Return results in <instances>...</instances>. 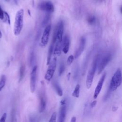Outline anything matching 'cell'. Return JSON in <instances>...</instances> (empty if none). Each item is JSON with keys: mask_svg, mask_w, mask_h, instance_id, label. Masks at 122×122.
Returning a JSON list of instances; mask_svg holds the SVG:
<instances>
[{"mask_svg": "<svg viewBox=\"0 0 122 122\" xmlns=\"http://www.w3.org/2000/svg\"><path fill=\"white\" fill-rule=\"evenodd\" d=\"M24 19V10H19L16 14L13 26V33L15 36L19 35L23 28Z\"/></svg>", "mask_w": 122, "mask_h": 122, "instance_id": "cell-1", "label": "cell"}, {"mask_svg": "<svg viewBox=\"0 0 122 122\" xmlns=\"http://www.w3.org/2000/svg\"><path fill=\"white\" fill-rule=\"evenodd\" d=\"M99 60V55H97L96 56V57L94 59L92 63V65L91 66V67L90 68L88 71L87 78H86V87L88 89H90L92 85L95 71L98 66Z\"/></svg>", "mask_w": 122, "mask_h": 122, "instance_id": "cell-2", "label": "cell"}, {"mask_svg": "<svg viewBox=\"0 0 122 122\" xmlns=\"http://www.w3.org/2000/svg\"><path fill=\"white\" fill-rule=\"evenodd\" d=\"M122 73L121 70L118 68L113 74L109 85V91L113 92L116 90L121 85L122 83Z\"/></svg>", "mask_w": 122, "mask_h": 122, "instance_id": "cell-3", "label": "cell"}, {"mask_svg": "<svg viewBox=\"0 0 122 122\" xmlns=\"http://www.w3.org/2000/svg\"><path fill=\"white\" fill-rule=\"evenodd\" d=\"M47 71L44 76V79L48 81H50L53 77V74L55 71L57 65V58L54 57L50 61Z\"/></svg>", "mask_w": 122, "mask_h": 122, "instance_id": "cell-4", "label": "cell"}, {"mask_svg": "<svg viewBox=\"0 0 122 122\" xmlns=\"http://www.w3.org/2000/svg\"><path fill=\"white\" fill-rule=\"evenodd\" d=\"M111 59V54L108 53L105 55L98 64V74H100L106 67Z\"/></svg>", "mask_w": 122, "mask_h": 122, "instance_id": "cell-5", "label": "cell"}, {"mask_svg": "<svg viewBox=\"0 0 122 122\" xmlns=\"http://www.w3.org/2000/svg\"><path fill=\"white\" fill-rule=\"evenodd\" d=\"M51 30V25L49 24L46 26L45 28L42 36L41 39L40 45L41 47H45L48 43L50 33Z\"/></svg>", "mask_w": 122, "mask_h": 122, "instance_id": "cell-6", "label": "cell"}, {"mask_svg": "<svg viewBox=\"0 0 122 122\" xmlns=\"http://www.w3.org/2000/svg\"><path fill=\"white\" fill-rule=\"evenodd\" d=\"M38 7L41 10L46 11L48 13H52L54 10L53 4L49 0H45L39 3Z\"/></svg>", "mask_w": 122, "mask_h": 122, "instance_id": "cell-7", "label": "cell"}, {"mask_svg": "<svg viewBox=\"0 0 122 122\" xmlns=\"http://www.w3.org/2000/svg\"><path fill=\"white\" fill-rule=\"evenodd\" d=\"M67 112V104L66 100H62L61 102V106L59 112L58 122H64Z\"/></svg>", "mask_w": 122, "mask_h": 122, "instance_id": "cell-8", "label": "cell"}, {"mask_svg": "<svg viewBox=\"0 0 122 122\" xmlns=\"http://www.w3.org/2000/svg\"><path fill=\"white\" fill-rule=\"evenodd\" d=\"M39 112L41 113L44 112L46 106V96L44 90H41L39 93Z\"/></svg>", "mask_w": 122, "mask_h": 122, "instance_id": "cell-9", "label": "cell"}, {"mask_svg": "<svg viewBox=\"0 0 122 122\" xmlns=\"http://www.w3.org/2000/svg\"><path fill=\"white\" fill-rule=\"evenodd\" d=\"M37 66L35 65L33 67L31 74H30V87L31 92H34L36 85L37 81Z\"/></svg>", "mask_w": 122, "mask_h": 122, "instance_id": "cell-10", "label": "cell"}, {"mask_svg": "<svg viewBox=\"0 0 122 122\" xmlns=\"http://www.w3.org/2000/svg\"><path fill=\"white\" fill-rule=\"evenodd\" d=\"M105 77H106V73H104L102 75L101 77L100 78L99 81H98L97 85V86H96V87L95 89L94 92V93H93V99H95V100L97 98V97L98 96L99 94L100 93V92L102 90V85L103 84Z\"/></svg>", "mask_w": 122, "mask_h": 122, "instance_id": "cell-11", "label": "cell"}, {"mask_svg": "<svg viewBox=\"0 0 122 122\" xmlns=\"http://www.w3.org/2000/svg\"><path fill=\"white\" fill-rule=\"evenodd\" d=\"M86 44V39L84 37H81L80 40V42L77 49L76 50L74 57L75 59L78 58L82 53Z\"/></svg>", "mask_w": 122, "mask_h": 122, "instance_id": "cell-12", "label": "cell"}, {"mask_svg": "<svg viewBox=\"0 0 122 122\" xmlns=\"http://www.w3.org/2000/svg\"><path fill=\"white\" fill-rule=\"evenodd\" d=\"M57 26V41H62L64 31V23L62 20H60Z\"/></svg>", "mask_w": 122, "mask_h": 122, "instance_id": "cell-13", "label": "cell"}, {"mask_svg": "<svg viewBox=\"0 0 122 122\" xmlns=\"http://www.w3.org/2000/svg\"><path fill=\"white\" fill-rule=\"evenodd\" d=\"M62 41V50L64 53L67 54L69 50V46H70V38L69 37L66 35L63 40Z\"/></svg>", "mask_w": 122, "mask_h": 122, "instance_id": "cell-14", "label": "cell"}, {"mask_svg": "<svg viewBox=\"0 0 122 122\" xmlns=\"http://www.w3.org/2000/svg\"><path fill=\"white\" fill-rule=\"evenodd\" d=\"M57 41V42L55 45V47L54 49L53 54L54 55L60 56L61 53V51L62 49V41Z\"/></svg>", "mask_w": 122, "mask_h": 122, "instance_id": "cell-15", "label": "cell"}, {"mask_svg": "<svg viewBox=\"0 0 122 122\" xmlns=\"http://www.w3.org/2000/svg\"><path fill=\"white\" fill-rule=\"evenodd\" d=\"M54 50V44L53 43H51L50 46H49V48L48 50V56H47V64L49 65V64L50 62V61H51V58L53 54Z\"/></svg>", "mask_w": 122, "mask_h": 122, "instance_id": "cell-16", "label": "cell"}, {"mask_svg": "<svg viewBox=\"0 0 122 122\" xmlns=\"http://www.w3.org/2000/svg\"><path fill=\"white\" fill-rule=\"evenodd\" d=\"M53 87H54L55 91L59 95V96H62L63 91H62V88L60 86V85L56 81H54L53 83Z\"/></svg>", "mask_w": 122, "mask_h": 122, "instance_id": "cell-17", "label": "cell"}, {"mask_svg": "<svg viewBox=\"0 0 122 122\" xmlns=\"http://www.w3.org/2000/svg\"><path fill=\"white\" fill-rule=\"evenodd\" d=\"M80 85L79 84H77L74 89V91L72 93V95L75 98H79L80 96Z\"/></svg>", "mask_w": 122, "mask_h": 122, "instance_id": "cell-18", "label": "cell"}, {"mask_svg": "<svg viewBox=\"0 0 122 122\" xmlns=\"http://www.w3.org/2000/svg\"><path fill=\"white\" fill-rule=\"evenodd\" d=\"M25 73V66L23 65H21L19 71V82L21 81L23 79Z\"/></svg>", "mask_w": 122, "mask_h": 122, "instance_id": "cell-19", "label": "cell"}, {"mask_svg": "<svg viewBox=\"0 0 122 122\" xmlns=\"http://www.w3.org/2000/svg\"><path fill=\"white\" fill-rule=\"evenodd\" d=\"M6 81V77L5 75H2L0 79V92L4 87Z\"/></svg>", "mask_w": 122, "mask_h": 122, "instance_id": "cell-20", "label": "cell"}, {"mask_svg": "<svg viewBox=\"0 0 122 122\" xmlns=\"http://www.w3.org/2000/svg\"><path fill=\"white\" fill-rule=\"evenodd\" d=\"M87 21L89 24L93 25L96 22V17L93 15H90L87 18Z\"/></svg>", "mask_w": 122, "mask_h": 122, "instance_id": "cell-21", "label": "cell"}, {"mask_svg": "<svg viewBox=\"0 0 122 122\" xmlns=\"http://www.w3.org/2000/svg\"><path fill=\"white\" fill-rule=\"evenodd\" d=\"M3 20L4 22H5L8 23V24L10 25V16L8 14V13L6 11H4V17H3Z\"/></svg>", "mask_w": 122, "mask_h": 122, "instance_id": "cell-22", "label": "cell"}, {"mask_svg": "<svg viewBox=\"0 0 122 122\" xmlns=\"http://www.w3.org/2000/svg\"><path fill=\"white\" fill-rule=\"evenodd\" d=\"M50 14H47L44 17V18L43 19V20L42 22V25L43 27L44 26H45L48 23V22H49V20H50Z\"/></svg>", "mask_w": 122, "mask_h": 122, "instance_id": "cell-23", "label": "cell"}, {"mask_svg": "<svg viewBox=\"0 0 122 122\" xmlns=\"http://www.w3.org/2000/svg\"><path fill=\"white\" fill-rule=\"evenodd\" d=\"M65 65L63 62H61L60 64V67H59V74L60 76L62 75V74L65 71Z\"/></svg>", "mask_w": 122, "mask_h": 122, "instance_id": "cell-24", "label": "cell"}, {"mask_svg": "<svg viewBox=\"0 0 122 122\" xmlns=\"http://www.w3.org/2000/svg\"><path fill=\"white\" fill-rule=\"evenodd\" d=\"M38 118L35 115H31L29 117V122H38Z\"/></svg>", "mask_w": 122, "mask_h": 122, "instance_id": "cell-25", "label": "cell"}, {"mask_svg": "<svg viewBox=\"0 0 122 122\" xmlns=\"http://www.w3.org/2000/svg\"><path fill=\"white\" fill-rule=\"evenodd\" d=\"M56 117L57 114L55 112H54L51 116V118H50V120L49 121V122H56Z\"/></svg>", "mask_w": 122, "mask_h": 122, "instance_id": "cell-26", "label": "cell"}, {"mask_svg": "<svg viewBox=\"0 0 122 122\" xmlns=\"http://www.w3.org/2000/svg\"><path fill=\"white\" fill-rule=\"evenodd\" d=\"M74 56L72 54H71L68 58V59H67V64L68 65H70L72 63V62H73V60H74Z\"/></svg>", "mask_w": 122, "mask_h": 122, "instance_id": "cell-27", "label": "cell"}, {"mask_svg": "<svg viewBox=\"0 0 122 122\" xmlns=\"http://www.w3.org/2000/svg\"><path fill=\"white\" fill-rule=\"evenodd\" d=\"M7 113L6 112H4L2 115L1 116L0 119V122H5L6 119H7Z\"/></svg>", "mask_w": 122, "mask_h": 122, "instance_id": "cell-28", "label": "cell"}, {"mask_svg": "<svg viewBox=\"0 0 122 122\" xmlns=\"http://www.w3.org/2000/svg\"><path fill=\"white\" fill-rule=\"evenodd\" d=\"M4 17V11L0 6V19L3 20Z\"/></svg>", "mask_w": 122, "mask_h": 122, "instance_id": "cell-29", "label": "cell"}, {"mask_svg": "<svg viewBox=\"0 0 122 122\" xmlns=\"http://www.w3.org/2000/svg\"><path fill=\"white\" fill-rule=\"evenodd\" d=\"M96 102H97V101L96 100H94L91 103V107H93L95 106L96 104Z\"/></svg>", "mask_w": 122, "mask_h": 122, "instance_id": "cell-30", "label": "cell"}, {"mask_svg": "<svg viewBox=\"0 0 122 122\" xmlns=\"http://www.w3.org/2000/svg\"><path fill=\"white\" fill-rule=\"evenodd\" d=\"M76 122V118L75 116H73L71 118L70 122Z\"/></svg>", "mask_w": 122, "mask_h": 122, "instance_id": "cell-31", "label": "cell"}, {"mask_svg": "<svg viewBox=\"0 0 122 122\" xmlns=\"http://www.w3.org/2000/svg\"><path fill=\"white\" fill-rule=\"evenodd\" d=\"M1 37H2V33H1V31L0 30V38H1Z\"/></svg>", "mask_w": 122, "mask_h": 122, "instance_id": "cell-32", "label": "cell"}, {"mask_svg": "<svg viewBox=\"0 0 122 122\" xmlns=\"http://www.w3.org/2000/svg\"><path fill=\"white\" fill-rule=\"evenodd\" d=\"M28 12H29V15H30V10H28Z\"/></svg>", "mask_w": 122, "mask_h": 122, "instance_id": "cell-33", "label": "cell"}, {"mask_svg": "<svg viewBox=\"0 0 122 122\" xmlns=\"http://www.w3.org/2000/svg\"><path fill=\"white\" fill-rule=\"evenodd\" d=\"M5 1H9L10 0H5Z\"/></svg>", "mask_w": 122, "mask_h": 122, "instance_id": "cell-34", "label": "cell"}, {"mask_svg": "<svg viewBox=\"0 0 122 122\" xmlns=\"http://www.w3.org/2000/svg\"><path fill=\"white\" fill-rule=\"evenodd\" d=\"M12 122H13V118H12Z\"/></svg>", "mask_w": 122, "mask_h": 122, "instance_id": "cell-35", "label": "cell"}]
</instances>
